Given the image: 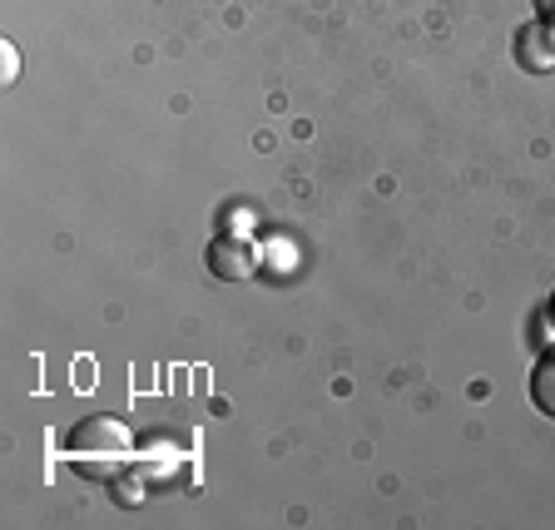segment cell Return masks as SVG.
Listing matches in <instances>:
<instances>
[{
    "label": "cell",
    "mask_w": 555,
    "mask_h": 530,
    "mask_svg": "<svg viewBox=\"0 0 555 530\" xmlns=\"http://www.w3.org/2000/svg\"><path fill=\"white\" fill-rule=\"evenodd\" d=\"M65 451L75 462H115L129 451V427L115 422V416H85L80 427L69 431Z\"/></svg>",
    "instance_id": "1"
},
{
    "label": "cell",
    "mask_w": 555,
    "mask_h": 530,
    "mask_svg": "<svg viewBox=\"0 0 555 530\" xmlns=\"http://www.w3.org/2000/svg\"><path fill=\"white\" fill-rule=\"evenodd\" d=\"M526 392H531L535 412L555 416V347H545L541 358L531 362V382H526Z\"/></svg>",
    "instance_id": "4"
},
{
    "label": "cell",
    "mask_w": 555,
    "mask_h": 530,
    "mask_svg": "<svg viewBox=\"0 0 555 530\" xmlns=\"http://www.w3.org/2000/svg\"><path fill=\"white\" fill-rule=\"evenodd\" d=\"M516 65L531 69V75H545V69H555V30L545 21L520 25V35H516Z\"/></svg>",
    "instance_id": "3"
},
{
    "label": "cell",
    "mask_w": 555,
    "mask_h": 530,
    "mask_svg": "<svg viewBox=\"0 0 555 530\" xmlns=\"http://www.w3.org/2000/svg\"><path fill=\"white\" fill-rule=\"evenodd\" d=\"M551 308H555V293H551Z\"/></svg>",
    "instance_id": "7"
},
{
    "label": "cell",
    "mask_w": 555,
    "mask_h": 530,
    "mask_svg": "<svg viewBox=\"0 0 555 530\" xmlns=\"http://www.w3.org/2000/svg\"><path fill=\"white\" fill-rule=\"evenodd\" d=\"M535 15H541L545 25H555V0H535Z\"/></svg>",
    "instance_id": "6"
},
{
    "label": "cell",
    "mask_w": 555,
    "mask_h": 530,
    "mask_svg": "<svg viewBox=\"0 0 555 530\" xmlns=\"http://www.w3.org/2000/svg\"><path fill=\"white\" fill-rule=\"evenodd\" d=\"M0 75H5V85H15V75H21V55H15L11 40L0 46Z\"/></svg>",
    "instance_id": "5"
},
{
    "label": "cell",
    "mask_w": 555,
    "mask_h": 530,
    "mask_svg": "<svg viewBox=\"0 0 555 530\" xmlns=\"http://www.w3.org/2000/svg\"><path fill=\"white\" fill-rule=\"evenodd\" d=\"M204 258H208V273L219 277V283H243L258 268V243L243 238V233H219V238L208 243Z\"/></svg>",
    "instance_id": "2"
}]
</instances>
